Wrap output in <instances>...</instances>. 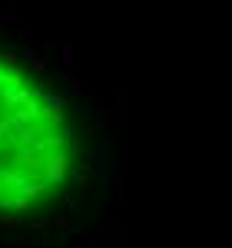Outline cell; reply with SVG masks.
I'll use <instances>...</instances> for the list:
<instances>
[{
  "instance_id": "obj_14",
  "label": "cell",
  "mask_w": 232,
  "mask_h": 248,
  "mask_svg": "<svg viewBox=\"0 0 232 248\" xmlns=\"http://www.w3.org/2000/svg\"><path fill=\"white\" fill-rule=\"evenodd\" d=\"M0 60H3V66H14V63H17V53H14V50H3V53H0Z\"/></svg>"
},
{
  "instance_id": "obj_8",
  "label": "cell",
  "mask_w": 232,
  "mask_h": 248,
  "mask_svg": "<svg viewBox=\"0 0 232 248\" xmlns=\"http://www.w3.org/2000/svg\"><path fill=\"white\" fill-rule=\"evenodd\" d=\"M17 139L23 146H33V142H37V129H33L30 123H27V126H17Z\"/></svg>"
},
{
  "instance_id": "obj_1",
  "label": "cell",
  "mask_w": 232,
  "mask_h": 248,
  "mask_svg": "<svg viewBox=\"0 0 232 248\" xmlns=\"http://www.w3.org/2000/svg\"><path fill=\"white\" fill-rule=\"evenodd\" d=\"M70 166H73V159H70L66 153H60V149H57V153L47 159V179H43V182H47V186H60V182L66 179Z\"/></svg>"
},
{
  "instance_id": "obj_12",
  "label": "cell",
  "mask_w": 232,
  "mask_h": 248,
  "mask_svg": "<svg viewBox=\"0 0 232 248\" xmlns=\"http://www.w3.org/2000/svg\"><path fill=\"white\" fill-rule=\"evenodd\" d=\"M17 225H20V218H17V215H0V229H10V232H14Z\"/></svg>"
},
{
  "instance_id": "obj_7",
  "label": "cell",
  "mask_w": 232,
  "mask_h": 248,
  "mask_svg": "<svg viewBox=\"0 0 232 248\" xmlns=\"http://www.w3.org/2000/svg\"><path fill=\"white\" fill-rule=\"evenodd\" d=\"M23 57H27V63H30V70H33V77H43V70H47V63H43V57H40V50H37V46H30V50H27Z\"/></svg>"
},
{
  "instance_id": "obj_4",
  "label": "cell",
  "mask_w": 232,
  "mask_h": 248,
  "mask_svg": "<svg viewBox=\"0 0 232 248\" xmlns=\"http://www.w3.org/2000/svg\"><path fill=\"white\" fill-rule=\"evenodd\" d=\"M43 116L53 119V123H63V96L60 93H43Z\"/></svg>"
},
{
  "instance_id": "obj_15",
  "label": "cell",
  "mask_w": 232,
  "mask_h": 248,
  "mask_svg": "<svg viewBox=\"0 0 232 248\" xmlns=\"http://www.w3.org/2000/svg\"><path fill=\"white\" fill-rule=\"evenodd\" d=\"M10 126H14V119H10V116H3V119H0V139L7 136V129H10Z\"/></svg>"
},
{
  "instance_id": "obj_10",
  "label": "cell",
  "mask_w": 232,
  "mask_h": 248,
  "mask_svg": "<svg viewBox=\"0 0 232 248\" xmlns=\"http://www.w3.org/2000/svg\"><path fill=\"white\" fill-rule=\"evenodd\" d=\"M0 23H17V7H14V0H7V3L0 7Z\"/></svg>"
},
{
  "instance_id": "obj_16",
  "label": "cell",
  "mask_w": 232,
  "mask_h": 248,
  "mask_svg": "<svg viewBox=\"0 0 232 248\" xmlns=\"http://www.w3.org/2000/svg\"><path fill=\"white\" fill-rule=\"evenodd\" d=\"M53 225H60V229H66V225H70V218H66V215H53Z\"/></svg>"
},
{
  "instance_id": "obj_5",
  "label": "cell",
  "mask_w": 232,
  "mask_h": 248,
  "mask_svg": "<svg viewBox=\"0 0 232 248\" xmlns=\"http://www.w3.org/2000/svg\"><path fill=\"white\" fill-rule=\"evenodd\" d=\"M17 166L20 169H40V166H47V162H43V159H40L37 155V149H33V146H23V149H20V155H17Z\"/></svg>"
},
{
  "instance_id": "obj_3",
  "label": "cell",
  "mask_w": 232,
  "mask_h": 248,
  "mask_svg": "<svg viewBox=\"0 0 232 248\" xmlns=\"http://www.w3.org/2000/svg\"><path fill=\"white\" fill-rule=\"evenodd\" d=\"M37 116H43V106L37 103V96H33V99H30L23 109H17V113L10 116V119H14V126H27V123H33Z\"/></svg>"
},
{
  "instance_id": "obj_6",
  "label": "cell",
  "mask_w": 232,
  "mask_h": 248,
  "mask_svg": "<svg viewBox=\"0 0 232 248\" xmlns=\"http://www.w3.org/2000/svg\"><path fill=\"white\" fill-rule=\"evenodd\" d=\"M97 159H99V182L103 186H110V175H113V159H110V146H103L97 153Z\"/></svg>"
},
{
  "instance_id": "obj_9",
  "label": "cell",
  "mask_w": 232,
  "mask_h": 248,
  "mask_svg": "<svg viewBox=\"0 0 232 248\" xmlns=\"http://www.w3.org/2000/svg\"><path fill=\"white\" fill-rule=\"evenodd\" d=\"M63 86H66V96H80V79L73 77V70H63Z\"/></svg>"
},
{
  "instance_id": "obj_13",
  "label": "cell",
  "mask_w": 232,
  "mask_h": 248,
  "mask_svg": "<svg viewBox=\"0 0 232 248\" xmlns=\"http://www.w3.org/2000/svg\"><path fill=\"white\" fill-rule=\"evenodd\" d=\"M70 63H73V46L63 43V70H70Z\"/></svg>"
},
{
  "instance_id": "obj_17",
  "label": "cell",
  "mask_w": 232,
  "mask_h": 248,
  "mask_svg": "<svg viewBox=\"0 0 232 248\" xmlns=\"http://www.w3.org/2000/svg\"><path fill=\"white\" fill-rule=\"evenodd\" d=\"M0 186H3V182H0Z\"/></svg>"
},
{
  "instance_id": "obj_2",
  "label": "cell",
  "mask_w": 232,
  "mask_h": 248,
  "mask_svg": "<svg viewBox=\"0 0 232 248\" xmlns=\"http://www.w3.org/2000/svg\"><path fill=\"white\" fill-rule=\"evenodd\" d=\"M33 96H37V93L27 90V86H3V90H0V99H3L7 106H27Z\"/></svg>"
},
{
  "instance_id": "obj_11",
  "label": "cell",
  "mask_w": 232,
  "mask_h": 248,
  "mask_svg": "<svg viewBox=\"0 0 232 248\" xmlns=\"http://www.w3.org/2000/svg\"><path fill=\"white\" fill-rule=\"evenodd\" d=\"M77 182H80V189H90L93 186V166L90 162H83V172L77 175Z\"/></svg>"
}]
</instances>
